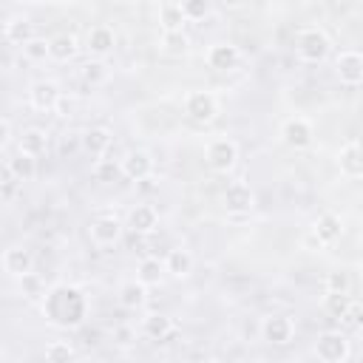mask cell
<instances>
[{"mask_svg": "<svg viewBox=\"0 0 363 363\" xmlns=\"http://www.w3.org/2000/svg\"><path fill=\"white\" fill-rule=\"evenodd\" d=\"M184 111L196 122H210L218 113V102H216V96L210 91H193L187 96V102H184Z\"/></svg>", "mask_w": 363, "mask_h": 363, "instance_id": "obj_5", "label": "cell"}, {"mask_svg": "<svg viewBox=\"0 0 363 363\" xmlns=\"http://www.w3.org/2000/svg\"><path fill=\"white\" fill-rule=\"evenodd\" d=\"M252 190L244 184V182H233V184H227V190H224V204H227V210L230 213H247L250 207H252Z\"/></svg>", "mask_w": 363, "mask_h": 363, "instance_id": "obj_12", "label": "cell"}, {"mask_svg": "<svg viewBox=\"0 0 363 363\" xmlns=\"http://www.w3.org/2000/svg\"><path fill=\"white\" fill-rule=\"evenodd\" d=\"M105 77H108V71H105V65H102L99 60H91V62L82 65V79H85V82L99 85V82H105Z\"/></svg>", "mask_w": 363, "mask_h": 363, "instance_id": "obj_32", "label": "cell"}, {"mask_svg": "<svg viewBox=\"0 0 363 363\" xmlns=\"http://www.w3.org/2000/svg\"><path fill=\"white\" fill-rule=\"evenodd\" d=\"M128 227L130 233L142 235V233H150L156 227V210L150 204H136L130 213H128Z\"/></svg>", "mask_w": 363, "mask_h": 363, "instance_id": "obj_16", "label": "cell"}, {"mask_svg": "<svg viewBox=\"0 0 363 363\" xmlns=\"http://www.w3.org/2000/svg\"><path fill=\"white\" fill-rule=\"evenodd\" d=\"M184 11H182V3L179 6H164L162 9V26H164V31H182V26H184Z\"/></svg>", "mask_w": 363, "mask_h": 363, "instance_id": "obj_29", "label": "cell"}, {"mask_svg": "<svg viewBox=\"0 0 363 363\" xmlns=\"http://www.w3.org/2000/svg\"><path fill=\"white\" fill-rule=\"evenodd\" d=\"M349 306H352V301H349L346 292H326V312H329L332 318L343 320V318L349 315Z\"/></svg>", "mask_w": 363, "mask_h": 363, "instance_id": "obj_28", "label": "cell"}, {"mask_svg": "<svg viewBox=\"0 0 363 363\" xmlns=\"http://www.w3.org/2000/svg\"><path fill=\"white\" fill-rule=\"evenodd\" d=\"M170 332H173V320L167 315H150L145 320V335L153 337V340H164Z\"/></svg>", "mask_w": 363, "mask_h": 363, "instance_id": "obj_27", "label": "cell"}, {"mask_svg": "<svg viewBox=\"0 0 363 363\" xmlns=\"http://www.w3.org/2000/svg\"><path fill=\"white\" fill-rule=\"evenodd\" d=\"M343 320L352 323V326H363V306H360V303H352V306H349V315H346Z\"/></svg>", "mask_w": 363, "mask_h": 363, "instance_id": "obj_39", "label": "cell"}, {"mask_svg": "<svg viewBox=\"0 0 363 363\" xmlns=\"http://www.w3.org/2000/svg\"><path fill=\"white\" fill-rule=\"evenodd\" d=\"M77 54V40L71 34H57L48 40V57L57 60V62H65Z\"/></svg>", "mask_w": 363, "mask_h": 363, "instance_id": "obj_19", "label": "cell"}, {"mask_svg": "<svg viewBox=\"0 0 363 363\" xmlns=\"http://www.w3.org/2000/svg\"><path fill=\"white\" fill-rule=\"evenodd\" d=\"M145 289H147V284H142L139 278L122 284V289H119V303H122L125 309H139V306L145 303V295H147Z\"/></svg>", "mask_w": 363, "mask_h": 363, "instance_id": "obj_21", "label": "cell"}, {"mask_svg": "<svg viewBox=\"0 0 363 363\" xmlns=\"http://www.w3.org/2000/svg\"><path fill=\"white\" fill-rule=\"evenodd\" d=\"M162 272H167V267H164V261H159V258H145L142 264H139V281L142 284H147V286H153V284H159L162 281Z\"/></svg>", "mask_w": 363, "mask_h": 363, "instance_id": "obj_24", "label": "cell"}, {"mask_svg": "<svg viewBox=\"0 0 363 363\" xmlns=\"http://www.w3.org/2000/svg\"><path fill=\"white\" fill-rule=\"evenodd\" d=\"M119 3H136V0H119Z\"/></svg>", "mask_w": 363, "mask_h": 363, "instance_id": "obj_43", "label": "cell"}, {"mask_svg": "<svg viewBox=\"0 0 363 363\" xmlns=\"http://www.w3.org/2000/svg\"><path fill=\"white\" fill-rule=\"evenodd\" d=\"M96 179L99 182H116L122 176V162H113V159H99L96 167H94Z\"/></svg>", "mask_w": 363, "mask_h": 363, "instance_id": "obj_30", "label": "cell"}, {"mask_svg": "<svg viewBox=\"0 0 363 363\" xmlns=\"http://www.w3.org/2000/svg\"><path fill=\"white\" fill-rule=\"evenodd\" d=\"M238 159V147L233 139H216L210 142L207 147V164L216 170V173H227Z\"/></svg>", "mask_w": 363, "mask_h": 363, "instance_id": "obj_4", "label": "cell"}, {"mask_svg": "<svg viewBox=\"0 0 363 363\" xmlns=\"http://www.w3.org/2000/svg\"><path fill=\"white\" fill-rule=\"evenodd\" d=\"M31 264H34V258H31V252L23 250V247H11V250H6V255H3V269H6L9 275H14V278H23L26 272H31Z\"/></svg>", "mask_w": 363, "mask_h": 363, "instance_id": "obj_14", "label": "cell"}, {"mask_svg": "<svg viewBox=\"0 0 363 363\" xmlns=\"http://www.w3.org/2000/svg\"><path fill=\"white\" fill-rule=\"evenodd\" d=\"M349 340L340 335V332H323L315 343V354L323 360V363H343L349 357Z\"/></svg>", "mask_w": 363, "mask_h": 363, "instance_id": "obj_3", "label": "cell"}, {"mask_svg": "<svg viewBox=\"0 0 363 363\" xmlns=\"http://www.w3.org/2000/svg\"><path fill=\"white\" fill-rule=\"evenodd\" d=\"M337 162L346 176H352V179L363 176V142H346L337 153Z\"/></svg>", "mask_w": 363, "mask_h": 363, "instance_id": "obj_11", "label": "cell"}, {"mask_svg": "<svg viewBox=\"0 0 363 363\" xmlns=\"http://www.w3.org/2000/svg\"><path fill=\"white\" fill-rule=\"evenodd\" d=\"M43 312L45 318L54 323V326H62V329H77L82 326L85 320V312H88V303H85V295L77 289V286H54L43 295Z\"/></svg>", "mask_w": 363, "mask_h": 363, "instance_id": "obj_1", "label": "cell"}, {"mask_svg": "<svg viewBox=\"0 0 363 363\" xmlns=\"http://www.w3.org/2000/svg\"><path fill=\"white\" fill-rule=\"evenodd\" d=\"M162 45L170 54H184L187 51V34L184 31H164L162 34Z\"/></svg>", "mask_w": 363, "mask_h": 363, "instance_id": "obj_31", "label": "cell"}, {"mask_svg": "<svg viewBox=\"0 0 363 363\" xmlns=\"http://www.w3.org/2000/svg\"><path fill=\"white\" fill-rule=\"evenodd\" d=\"M335 71H337L340 82H346V85L363 82V54L360 51H343V54H337Z\"/></svg>", "mask_w": 363, "mask_h": 363, "instance_id": "obj_6", "label": "cell"}, {"mask_svg": "<svg viewBox=\"0 0 363 363\" xmlns=\"http://www.w3.org/2000/svg\"><path fill=\"white\" fill-rule=\"evenodd\" d=\"M281 136H284V142L289 147H309L312 145V125L306 119H301V116L286 119L284 128H281Z\"/></svg>", "mask_w": 363, "mask_h": 363, "instance_id": "obj_9", "label": "cell"}, {"mask_svg": "<svg viewBox=\"0 0 363 363\" xmlns=\"http://www.w3.org/2000/svg\"><path fill=\"white\" fill-rule=\"evenodd\" d=\"M119 235H122V224H119L113 216H102V218H96V221L91 224V238H94L96 244H102V247L116 244Z\"/></svg>", "mask_w": 363, "mask_h": 363, "instance_id": "obj_13", "label": "cell"}, {"mask_svg": "<svg viewBox=\"0 0 363 363\" xmlns=\"http://www.w3.org/2000/svg\"><path fill=\"white\" fill-rule=\"evenodd\" d=\"M31 37H34V31H31V23H28L26 17H14V20L6 23V40H9V43L26 45Z\"/></svg>", "mask_w": 363, "mask_h": 363, "instance_id": "obj_23", "label": "cell"}, {"mask_svg": "<svg viewBox=\"0 0 363 363\" xmlns=\"http://www.w3.org/2000/svg\"><path fill=\"white\" fill-rule=\"evenodd\" d=\"M82 337H85V343H88V346H96V343H99V340H96V337H99V332H96V329L82 332Z\"/></svg>", "mask_w": 363, "mask_h": 363, "instance_id": "obj_41", "label": "cell"}, {"mask_svg": "<svg viewBox=\"0 0 363 363\" xmlns=\"http://www.w3.org/2000/svg\"><path fill=\"white\" fill-rule=\"evenodd\" d=\"M28 99H31V105H34L37 111H54L57 102H60V88H57V82H51V79L34 82L31 91H28Z\"/></svg>", "mask_w": 363, "mask_h": 363, "instance_id": "obj_10", "label": "cell"}, {"mask_svg": "<svg viewBox=\"0 0 363 363\" xmlns=\"http://www.w3.org/2000/svg\"><path fill=\"white\" fill-rule=\"evenodd\" d=\"M221 3H224V6H227V9H238V6H241V3H244V0H221Z\"/></svg>", "mask_w": 363, "mask_h": 363, "instance_id": "obj_42", "label": "cell"}, {"mask_svg": "<svg viewBox=\"0 0 363 363\" xmlns=\"http://www.w3.org/2000/svg\"><path fill=\"white\" fill-rule=\"evenodd\" d=\"M164 267H167V272L170 275H176V278H184V275H190V269H193V255L187 252V250H170L167 252V258H164Z\"/></svg>", "mask_w": 363, "mask_h": 363, "instance_id": "obj_22", "label": "cell"}, {"mask_svg": "<svg viewBox=\"0 0 363 363\" xmlns=\"http://www.w3.org/2000/svg\"><path fill=\"white\" fill-rule=\"evenodd\" d=\"M0 130H3V136H0V145L6 147V145H9V133H11V122H9V119H3V125H0Z\"/></svg>", "mask_w": 363, "mask_h": 363, "instance_id": "obj_40", "label": "cell"}, {"mask_svg": "<svg viewBox=\"0 0 363 363\" xmlns=\"http://www.w3.org/2000/svg\"><path fill=\"white\" fill-rule=\"evenodd\" d=\"M28 3H43V0H28Z\"/></svg>", "mask_w": 363, "mask_h": 363, "instance_id": "obj_44", "label": "cell"}, {"mask_svg": "<svg viewBox=\"0 0 363 363\" xmlns=\"http://www.w3.org/2000/svg\"><path fill=\"white\" fill-rule=\"evenodd\" d=\"M23 51H26V57H28V60H45V57H48V43H45V40L31 37V40L23 45Z\"/></svg>", "mask_w": 363, "mask_h": 363, "instance_id": "obj_36", "label": "cell"}, {"mask_svg": "<svg viewBox=\"0 0 363 363\" xmlns=\"http://www.w3.org/2000/svg\"><path fill=\"white\" fill-rule=\"evenodd\" d=\"M17 147H20L23 153H31V156H40V153L45 150V133H43L40 128H31V130H26V133L20 136V142H17Z\"/></svg>", "mask_w": 363, "mask_h": 363, "instance_id": "obj_25", "label": "cell"}, {"mask_svg": "<svg viewBox=\"0 0 363 363\" xmlns=\"http://www.w3.org/2000/svg\"><path fill=\"white\" fill-rule=\"evenodd\" d=\"M207 62H210V68H216V71L235 68V62H238V48L230 45V43H216V45L207 51Z\"/></svg>", "mask_w": 363, "mask_h": 363, "instance_id": "obj_15", "label": "cell"}, {"mask_svg": "<svg viewBox=\"0 0 363 363\" xmlns=\"http://www.w3.org/2000/svg\"><path fill=\"white\" fill-rule=\"evenodd\" d=\"M9 164H11V170H14V176L20 179V182H28V179H34V173H37V162H34V156L31 153H17L14 159H9Z\"/></svg>", "mask_w": 363, "mask_h": 363, "instance_id": "obj_26", "label": "cell"}, {"mask_svg": "<svg viewBox=\"0 0 363 363\" xmlns=\"http://www.w3.org/2000/svg\"><path fill=\"white\" fill-rule=\"evenodd\" d=\"M340 218L335 216V213H323V216H318V221H315V235H318V241L320 244H332L335 238H340Z\"/></svg>", "mask_w": 363, "mask_h": 363, "instance_id": "obj_18", "label": "cell"}, {"mask_svg": "<svg viewBox=\"0 0 363 363\" xmlns=\"http://www.w3.org/2000/svg\"><path fill=\"white\" fill-rule=\"evenodd\" d=\"M82 147H85L91 156H102V153L111 147V130H108V128H91V130H85Z\"/></svg>", "mask_w": 363, "mask_h": 363, "instance_id": "obj_20", "label": "cell"}, {"mask_svg": "<svg viewBox=\"0 0 363 363\" xmlns=\"http://www.w3.org/2000/svg\"><path fill=\"white\" fill-rule=\"evenodd\" d=\"M71 357H74V349H71L68 343H60V340H54V343H48V346H45V360L62 363V360H71Z\"/></svg>", "mask_w": 363, "mask_h": 363, "instance_id": "obj_34", "label": "cell"}, {"mask_svg": "<svg viewBox=\"0 0 363 363\" xmlns=\"http://www.w3.org/2000/svg\"><path fill=\"white\" fill-rule=\"evenodd\" d=\"M150 173H153V159H150V153H145V150H130V153L122 159V176H125V179H130V182H145V179H150Z\"/></svg>", "mask_w": 363, "mask_h": 363, "instance_id": "obj_7", "label": "cell"}, {"mask_svg": "<svg viewBox=\"0 0 363 363\" xmlns=\"http://www.w3.org/2000/svg\"><path fill=\"white\" fill-rule=\"evenodd\" d=\"M0 173H3V190H0V196H3V201H11V196H14V187H17V176H14V170H11V164H9V159L3 162V167H0Z\"/></svg>", "mask_w": 363, "mask_h": 363, "instance_id": "obj_33", "label": "cell"}, {"mask_svg": "<svg viewBox=\"0 0 363 363\" xmlns=\"http://www.w3.org/2000/svg\"><path fill=\"white\" fill-rule=\"evenodd\" d=\"M261 332H264V340H269L275 346H284V343L292 340L295 326H292V320L286 315H269V318H264Z\"/></svg>", "mask_w": 363, "mask_h": 363, "instance_id": "obj_8", "label": "cell"}, {"mask_svg": "<svg viewBox=\"0 0 363 363\" xmlns=\"http://www.w3.org/2000/svg\"><path fill=\"white\" fill-rule=\"evenodd\" d=\"M182 11L187 20H201L210 11V0H182Z\"/></svg>", "mask_w": 363, "mask_h": 363, "instance_id": "obj_35", "label": "cell"}, {"mask_svg": "<svg viewBox=\"0 0 363 363\" xmlns=\"http://www.w3.org/2000/svg\"><path fill=\"white\" fill-rule=\"evenodd\" d=\"M298 54L301 60L306 62H320L326 54H329V37L320 31V28H306L298 34Z\"/></svg>", "mask_w": 363, "mask_h": 363, "instance_id": "obj_2", "label": "cell"}, {"mask_svg": "<svg viewBox=\"0 0 363 363\" xmlns=\"http://www.w3.org/2000/svg\"><path fill=\"white\" fill-rule=\"evenodd\" d=\"M88 51L96 57H105L113 51V31L108 26H96L88 31Z\"/></svg>", "mask_w": 363, "mask_h": 363, "instance_id": "obj_17", "label": "cell"}, {"mask_svg": "<svg viewBox=\"0 0 363 363\" xmlns=\"http://www.w3.org/2000/svg\"><path fill=\"white\" fill-rule=\"evenodd\" d=\"M326 292H349V275L346 272H329L326 275Z\"/></svg>", "mask_w": 363, "mask_h": 363, "instance_id": "obj_38", "label": "cell"}, {"mask_svg": "<svg viewBox=\"0 0 363 363\" xmlns=\"http://www.w3.org/2000/svg\"><path fill=\"white\" fill-rule=\"evenodd\" d=\"M20 286H23V295H28V298L45 295V292H43V284H40V278H37L34 272H26V275L20 278Z\"/></svg>", "mask_w": 363, "mask_h": 363, "instance_id": "obj_37", "label": "cell"}]
</instances>
